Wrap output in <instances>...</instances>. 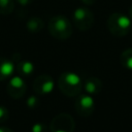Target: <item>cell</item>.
<instances>
[{"label": "cell", "mask_w": 132, "mask_h": 132, "mask_svg": "<svg viewBox=\"0 0 132 132\" xmlns=\"http://www.w3.org/2000/svg\"><path fill=\"white\" fill-rule=\"evenodd\" d=\"M58 88L64 95L68 97H74L80 94L82 89V81L78 74L67 71L59 75Z\"/></svg>", "instance_id": "obj_1"}, {"label": "cell", "mask_w": 132, "mask_h": 132, "mask_svg": "<svg viewBox=\"0 0 132 132\" xmlns=\"http://www.w3.org/2000/svg\"><path fill=\"white\" fill-rule=\"evenodd\" d=\"M48 32L50 34L59 40L68 39L73 32L71 22L64 15H55L48 21Z\"/></svg>", "instance_id": "obj_2"}, {"label": "cell", "mask_w": 132, "mask_h": 132, "mask_svg": "<svg viewBox=\"0 0 132 132\" xmlns=\"http://www.w3.org/2000/svg\"><path fill=\"white\" fill-rule=\"evenodd\" d=\"M131 20L122 12H113L107 19V29L116 37H124L131 27Z\"/></svg>", "instance_id": "obj_3"}, {"label": "cell", "mask_w": 132, "mask_h": 132, "mask_svg": "<svg viewBox=\"0 0 132 132\" xmlns=\"http://www.w3.org/2000/svg\"><path fill=\"white\" fill-rule=\"evenodd\" d=\"M75 121L69 113L62 112L53 118L50 124L51 132H74Z\"/></svg>", "instance_id": "obj_4"}, {"label": "cell", "mask_w": 132, "mask_h": 132, "mask_svg": "<svg viewBox=\"0 0 132 132\" xmlns=\"http://www.w3.org/2000/svg\"><path fill=\"white\" fill-rule=\"evenodd\" d=\"M74 26L80 31H87L92 28L94 24V14L87 7H78L74 10L73 15Z\"/></svg>", "instance_id": "obj_5"}, {"label": "cell", "mask_w": 132, "mask_h": 132, "mask_svg": "<svg viewBox=\"0 0 132 132\" xmlns=\"http://www.w3.org/2000/svg\"><path fill=\"white\" fill-rule=\"evenodd\" d=\"M74 108L76 112L81 117H90L95 109V102L91 95H79L74 101Z\"/></svg>", "instance_id": "obj_6"}, {"label": "cell", "mask_w": 132, "mask_h": 132, "mask_svg": "<svg viewBox=\"0 0 132 132\" xmlns=\"http://www.w3.org/2000/svg\"><path fill=\"white\" fill-rule=\"evenodd\" d=\"M55 87L54 79L48 74H40L33 81V90L36 94L46 95L50 94Z\"/></svg>", "instance_id": "obj_7"}, {"label": "cell", "mask_w": 132, "mask_h": 132, "mask_svg": "<svg viewBox=\"0 0 132 132\" xmlns=\"http://www.w3.org/2000/svg\"><path fill=\"white\" fill-rule=\"evenodd\" d=\"M7 93L8 95L13 99H20L22 98L27 90V86L25 82V79L21 75H16L10 78V80L7 84Z\"/></svg>", "instance_id": "obj_8"}, {"label": "cell", "mask_w": 132, "mask_h": 132, "mask_svg": "<svg viewBox=\"0 0 132 132\" xmlns=\"http://www.w3.org/2000/svg\"><path fill=\"white\" fill-rule=\"evenodd\" d=\"M15 71V63L12 59L0 57V80H5L12 76Z\"/></svg>", "instance_id": "obj_9"}, {"label": "cell", "mask_w": 132, "mask_h": 132, "mask_svg": "<svg viewBox=\"0 0 132 132\" xmlns=\"http://www.w3.org/2000/svg\"><path fill=\"white\" fill-rule=\"evenodd\" d=\"M82 88L89 95H96L102 91L103 84L100 78L96 76H90L82 82Z\"/></svg>", "instance_id": "obj_10"}, {"label": "cell", "mask_w": 132, "mask_h": 132, "mask_svg": "<svg viewBox=\"0 0 132 132\" xmlns=\"http://www.w3.org/2000/svg\"><path fill=\"white\" fill-rule=\"evenodd\" d=\"M15 71L23 77L30 76L34 72V64L29 60H20L16 63Z\"/></svg>", "instance_id": "obj_11"}, {"label": "cell", "mask_w": 132, "mask_h": 132, "mask_svg": "<svg viewBox=\"0 0 132 132\" xmlns=\"http://www.w3.org/2000/svg\"><path fill=\"white\" fill-rule=\"evenodd\" d=\"M43 26H44L43 21L38 16L30 18L26 23V28L31 33H38L43 29Z\"/></svg>", "instance_id": "obj_12"}, {"label": "cell", "mask_w": 132, "mask_h": 132, "mask_svg": "<svg viewBox=\"0 0 132 132\" xmlns=\"http://www.w3.org/2000/svg\"><path fill=\"white\" fill-rule=\"evenodd\" d=\"M120 62L123 67L132 70V48H127L121 54Z\"/></svg>", "instance_id": "obj_13"}, {"label": "cell", "mask_w": 132, "mask_h": 132, "mask_svg": "<svg viewBox=\"0 0 132 132\" xmlns=\"http://www.w3.org/2000/svg\"><path fill=\"white\" fill-rule=\"evenodd\" d=\"M14 9L13 0H0V13L1 14H10Z\"/></svg>", "instance_id": "obj_14"}, {"label": "cell", "mask_w": 132, "mask_h": 132, "mask_svg": "<svg viewBox=\"0 0 132 132\" xmlns=\"http://www.w3.org/2000/svg\"><path fill=\"white\" fill-rule=\"evenodd\" d=\"M32 132H51L50 126H47L45 123H35L32 128Z\"/></svg>", "instance_id": "obj_15"}, {"label": "cell", "mask_w": 132, "mask_h": 132, "mask_svg": "<svg viewBox=\"0 0 132 132\" xmlns=\"http://www.w3.org/2000/svg\"><path fill=\"white\" fill-rule=\"evenodd\" d=\"M8 118H9V110L4 105H0V124L6 122Z\"/></svg>", "instance_id": "obj_16"}, {"label": "cell", "mask_w": 132, "mask_h": 132, "mask_svg": "<svg viewBox=\"0 0 132 132\" xmlns=\"http://www.w3.org/2000/svg\"><path fill=\"white\" fill-rule=\"evenodd\" d=\"M26 103H27V106L29 108H36L38 106V104H39V100H38V98L36 96H30L27 99Z\"/></svg>", "instance_id": "obj_17"}, {"label": "cell", "mask_w": 132, "mask_h": 132, "mask_svg": "<svg viewBox=\"0 0 132 132\" xmlns=\"http://www.w3.org/2000/svg\"><path fill=\"white\" fill-rule=\"evenodd\" d=\"M21 6H28V5H30L34 0H15Z\"/></svg>", "instance_id": "obj_18"}, {"label": "cell", "mask_w": 132, "mask_h": 132, "mask_svg": "<svg viewBox=\"0 0 132 132\" xmlns=\"http://www.w3.org/2000/svg\"><path fill=\"white\" fill-rule=\"evenodd\" d=\"M95 1H96V0H80V2H81L84 5H86V6H91V5H93V4L95 3Z\"/></svg>", "instance_id": "obj_19"}, {"label": "cell", "mask_w": 132, "mask_h": 132, "mask_svg": "<svg viewBox=\"0 0 132 132\" xmlns=\"http://www.w3.org/2000/svg\"><path fill=\"white\" fill-rule=\"evenodd\" d=\"M0 132H13L10 128L5 127V126H0Z\"/></svg>", "instance_id": "obj_20"}, {"label": "cell", "mask_w": 132, "mask_h": 132, "mask_svg": "<svg viewBox=\"0 0 132 132\" xmlns=\"http://www.w3.org/2000/svg\"><path fill=\"white\" fill-rule=\"evenodd\" d=\"M128 14H129V18H130V20L132 21V4H131V6L129 7V11H128Z\"/></svg>", "instance_id": "obj_21"}, {"label": "cell", "mask_w": 132, "mask_h": 132, "mask_svg": "<svg viewBox=\"0 0 132 132\" xmlns=\"http://www.w3.org/2000/svg\"><path fill=\"white\" fill-rule=\"evenodd\" d=\"M131 82H132V77H131Z\"/></svg>", "instance_id": "obj_22"}]
</instances>
